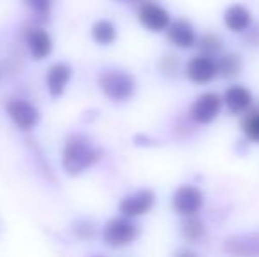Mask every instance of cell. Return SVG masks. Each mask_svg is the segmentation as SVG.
<instances>
[{
    "label": "cell",
    "mask_w": 259,
    "mask_h": 257,
    "mask_svg": "<svg viewBox=\"0 0 259 257\" xmlns=\"http://www.w3.org/2000/svg\"><path fill=\"white\" fill-rule=\"evenodd\" d=\"M6 111L18 129L30 130L39 122V111L27 100H9L6 104Z\"/></svg>",
    "instance_id": "cell-8"
},
{
    "label": "cell",
    "mask_w": 259,
    "mask_h": 257,
    "mask_svg": "<svg viewBox=\"0 0 259 257\" xmlns=\"http://www.w3.org/2000/svg\"><path fill=\"white\" fill-rule=\"evenodd\" d=\"M138 18H140V23L150 32L167 30V27L171 25L169 13L154 2H145L138 11Z\"/></svg>",
    "instance_id": "cell-7"
},
{
    "label": "cell",
    "mask_w": 259,
    "mask_h": 257,
    "mask_svg": "<svg viewBox=\"0 0 259 257\" xmlns=\"http://www.w3.org/2000/svg\"><path fill=\"white\" fill-rule=\"evenodd\" d=\"M175 257H198L194 254V252H191V250H180V252H177L175 254Z\"/></svg>",
    "instance_id": "cell-24"
},
{
    "label": "cell",
    "mask_w": 259,
    "mask_h": 257,
    "mask_svg": "<svg viewBox=\"0 0 259 257\" xmlns=\"http://www.w3.org/2000/svg\"><path fill=\"white\" fill-rule=\"evenodd\" d=\"M74 231L81 240H92L94 234H96V227L90 220H78Z\"/></svg>",
    "instance_id": "cell-21"
},
{
    "label": "cell",
    "mask_w": 259,
    "mask_h": 257,
    "mask_svg": "<svg viewBox=\"0 0 259 257\" xmlns=\"http://www.w3.org/2000/svg\"><path fill=\"white\" fill-rule=\"evenodd\" d=\"M167 39L171 44H175L177 48H192L198 42L196 37V30L187 20H175L173 23L167 27Z\"/></svg>",
    "instance_id": "cell-10"
},
{
    "label": "cell",
    "mask_w": 259,
    "mask_h": 257,
    "mask_svg": "<svg viewBox=\"0 0 259 257\" xmlns=\"http://www.w3.org/2000/svg\"><path fill=\"white\" fill-rule=\"evenodd\" d=\"M224 250L235 257H259V234H243L226 240Z\"/></svg>",
    "instance_id": "cell-11"
},
{
    "label": "cell",
    "mask_w": 259,
    "mask_h": 257,
    "mask_svg": "<svg viewBox=\"0 0 259 257\" xmlns=\"http://www.w3.org/2000/svg\"><path fill=\"white\" fill-rule=\"evenodd\" d=\"M224 23L233 32H245L250 27V23H252V14H250V11L245 6L235 4V6H229L226 9Z\"/></svg>",
    "instance_id": "cell-15"
},
{
    "label": "cell",
    "mask_w": 259,
    "mask_h": 257,
    "mask_svg": "<svg viewBox=\"0 0 259 257\" xmlns=\"http://www.w3.org/2000/svg\"><path fill=\"white\" fill-rule=\"evenodd\" d=\"M27 4L35 14H39L42 18L48 16L50 9H52V0H27Z\"/></svg>",
    "instance_id": "cell-22"
},
{
    "label": "cell",
    "mask_w": 259,
    "mask_h": 257,
    "mask_svg": "<svg viewBox=\"0 0 259 257\" xmlns=\"http://www.w3.org/2000/svg\"><path fill=\"white\" fill-rule=\"evenodd\" d=\"M159 69L164 72V74H175L178 69V59L175 55H166L160 59L159 62Z\"/></svg>",
    "instance_id": "cell-23"
},
{
    "label": "cell",
    "mask_w": 259,
    "mask_h": 257,
    "mask_svg": "<svg viewBox=\"0 0 259 257\" xmlns=\"http://www.w3.org/2000/svg\"><path fill=\"white\" fill-rule=\"evenodd\" d=\"M27 44H28V49H30L32 57L35 60H42L52 53V48H53V42H52V37L46 34L45 30L41 28H30L27 32Z\"/></svg>",
    "instance_id": "cell-14"
},
{
    "label": "cell",
    "mask_w": 259,
    "mask_h": 257,
    "mask_svg": "<svg viewBox=\"0 0 259 257\" xmlns=\"http://www.w3.org/2000/svg\"><path fill=\"white\" fill-rule=\"evenodd\" d=\"M92 39L101 46L113 44L116 39V27L109 20H99L92 25Z\"/></svg>",
    "instance_id": "cell-16"
},
{
    "label": "cell",
    "mask_w": 259,
    "mask_h": 257,
    "mask_svg": "<svg viewBox=\"0 0 259 257\" xmlns=\"http://www.w3.org/2000/svg\"><path fill=\"white\" fill-rule=\"evenodd\" d=\"M203 192L194 185H182L175 190L173 199H171V204L173 210L182 217H191L196 215L199 210L203 208Z\"/></svg>",
    "instance_id": "cell-4"
},
{
    "label": "cell",
    "mask_w": 259,
    "mask_h": 257,
    "mask_svg": "<svg viewBox=\"0 0 259 257\" xmlns=\"http://www.w3.org/2000/svg\"><path fill=\"white\" fill-rule=\"evenodd\" d=\"M71 76H72V69L67 64H53L48 69V74H46V83H48L50 93L53 97L62 95L69 79H71Z\"/></svg>",
    "instance_id": "cell-13"
},
{
    "label": "cell",
    "mask_w": 259,
    "mask_h": 257,
    "mask_svg": "<svg viewBox=\"0 0 259 257\" xmlns=\"http://www.w3.org/2000/svg\"><path fill=\"white\" fill-rule=\"evenodd\" d=\"M217 74V62L211 57L198 55L187 64V78L196 85H206Z\"/></svg>",
    "instance_id": "cell-9"
},
{
    "label": "cell",
    "mask_w": 259,
    "mask_h": 257,
    "mask_svg": "<svg viewBox=\"0 0 259 257\" xmlns=\"http://www.w3.org/2000/svg\"><path fill=\"white\" fill-rule=\"evenodd\" d=\"M221 97L215 92H206L203 95H199L198 99L192 102L191 110H189V118L196 124H210L217 118V115L221 113L222 108Z\"/></svg>",
    "instance_id": "cell-5"
},
{
    "label": "cell",
    "mask_w": 259,
    "mask_h": 257,
    "mask_svg": "<svg viewBox=\"0 0 259 257\" xmlns=\"http://www.w3.org/2000/svg\"><path fill=\"white\" fill-rule=\"evenodd\" d=\"M122 2H129V0H122Z\"/></svg>",
    "instance_id": "cell-25"
},
{
    "label": "cell",
    "mask_w": 259,
    "mask_h": 257,
    "mask_svg": "<svg viewBox=\"0 0 259 257\" xmlns=\"http://www.w3.org/2000/svg\"><path fill=\"white\" fill-rule=\"evenodd\" d=\"M224 102L228 110L233 115H243L249 113L250 106H252V93L247 86L243 85H233L226 90L224 93Z\"/></svg>",
    "instance_id": "cell-12"
},
{
    "label": "cell",
    "mask_w": 259,
    "mask_h": 257,
    "mask_svg": "<svg viewBox=\"0 0 259 257\" xmlns=\"http://www.w3.org/2000/svg\"><path fill=\"white\" fill-rule=\"evenodd\" d=\"M206 227L205 222L201 219H198L196 215L185 217V220L182 222V234L187 241H198L205 236Z\"/></svg>",
    "instance_id": "cell-18"
},
{
    "label": "cell",
    "mask_w": 259,
    "mask_h": 257,
    "mask_svg": "<svg viewBox=\"0 0 259 257\" xmlns=\"http://www.w3.org/2000/svg\"><path fill=\"white\" fill-rule=\"evenodd\" d=\"M155 204V194L148 189H141L134 194H129L120 201L118 210L123 217H141L148 213Z\"/></svg>",
    "instance_id": "cell-6"
},
{
    "label": "cell",
    "mask_w": 259,
    "mask_h": 257,
    "mask_svg": "<svg viewBox=\"0 0 259 257\" xmlns=\"http://www.w3.org/2000/svg\"><path fill=\"white\" fill-rule=\"evenodd\" d=\"M240 71H242V59L236 53H226L217 60V72L222 78H236Z\"/></svg>",
    "instance_id": "cell-17"
},
{
    "label": "cell",
    "mask_w": 259,
    "mask_h": 257,
    "mask_svg": "<svg viewBox=\"0 0 259 257\" xmlns=\"http://www.w3.org/2000/svg\"><path fill=\"white\" fill-rule=\"evenodd\" d=\"M199 49H201V55L206 57L217 55L222 49V39L215 34H205L199 39Z\"/></svg>",
    "instance_id": "cell-20"
},
{
    "label": "cell",
    "mask_w": 259,
    "mask_h": 257,
    "mask_svg": "<svg viewBox=\"0 0 259 257\" xmlns=\"http://www.w3.org/2000/svg\"><path fill=\"white\" fill-rule=\"evenodd\" d=\"M99 86L108 99L115 102H123L131 99L136 90V81L125 71L120 69H106L99 76Z\"/></svg>",
    "instance_id": "cell-2"
},
{
    "label": "cell",
    "mask_w": 259,
    "mask_h": 257,
    "mask_svg": "<svg viewBox=\"0 0 259 257\" xmlns=\"http://www.w3.org/2000/svg\"><path fill=\"white\" fill-rule=\"evenodd\" d=\"M101 159V150L92 144V141L81 134H72L65 139L62 148V168L65 173L76 176L87 171Z\"/></svg>",
    "instance_id": "cell-1"
},
{
    "label": "cell",
    "mask_w": 259,
    "mask_h": 257,
    "mask_svg": "<svg viewBox=\"0 0 259 257\" xmlns=\"http://www.w3.org/2000/svg\"><path fill=\"white\" fill-rule=\"evenodd\" d=\"M140 236L138 226L129 220V217H120V219H111L103 229L104 243L109 247L122 248L133 243Z\"/></svg>",
    "instance_id": "cell-3"
},
{
    "label": "cell",
    "mask_w": 259,
    "mask_h": 257,
    "mask_svg": "<svg viewBox=\"0 0 259 257\" xmlns=\"http://www.w3.org/2000/svg\"><path fill=\"white\" fill-rule=\"evenodd\" d=\"M242 129L250 141H256V143H259V108L257 110L249 111V113L245 115Z\"/></svg>",
    "instance_id": "cell-19"
}]
</instances>
